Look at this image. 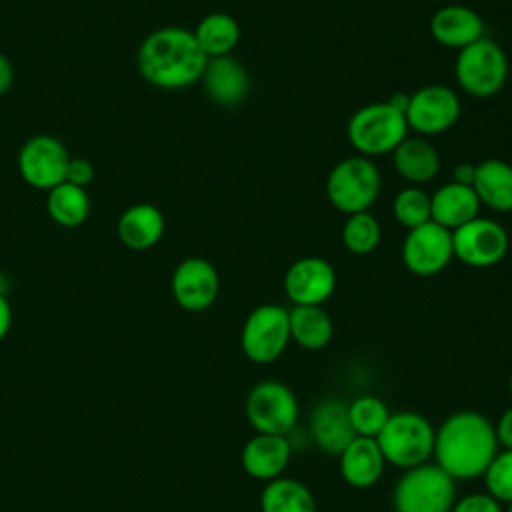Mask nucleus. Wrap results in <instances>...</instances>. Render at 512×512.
<instances>
[{"label": "nucleus", "mask_w": 512, "mask_h": 512, "mask_svg": "<svg viewBox=\"0 0 512 512\" xmlns=\"http://www.w3.org/2000/svg\"><path fill=\"white\" fill-rule=\"evenodd\" d=\"M432 454L436 464L454 480L484 476L498 454L494 424L474 410L454 412L434 430Z\"/></svg>", "instance_id": "1"}, {"label": "nucleus", "mask_w": 512, "mask_h": 512, "mask_svg": "<svg viewBox=\"0 0 512 512\" xmlns=\"http://www.w3.org/2000/svg\"><path fill=\"white\" fill-rule=\"evenodd\" d=\"M208 56L198 46L192 30L164 26L150 32L138 46L136 68L140 76L162 90H182L198 82Z\"/></svg>", "instance_id": "2"}, {"label": "nucleus", "mask_w": 512, "mask_h": 512, "mask_svg": "<svg viewBox=\"0 0 512 512\" xmlns=\"http://www.w3.org/2000/svg\"><path fill=\"white\" fill-rule=\"evenodd\" d=\"M456 480L438 464L408 468L392 492L394 512H452Z\"/></svg>", "instance_id": "3"}, {"label": "nucleus", "mask_w": 512, "mask_h": 512, "mask_svg": "<svg viewBox=\"0 0 512 512\" xmlns=\"http://www.w3.org/2000/svg\"><path fill=\"white\" fill-rule=\"evenodd\" d=\"M408 124L402 110L390 102H372L358 108L348 120V140L360 156H384L406 138Z\"/></svg>", "instance_id": "4"}, {"label": "nucleus", "mask_w": 512, "mask_h": 512, "mask_svg": "<svg viewBox=\"0 0 512 512\" xmlns=\"http://www.w3.org/2000/svg\"><path fill=\"white\" fill-rule=\"evenodd\" d=\"M386 462L398 468L424 464L434 452V428L418 412H394L376 436Z\"/></svg>", "instance_id": "5"}, {"label": "nucleus", "mask_w": 512, "mask_h": 512, "mask_svg": "<svg viewBox=\"0 0 512 512\" xmlns=\"http://www.w3.org/2000/svg\"><path fill=\"white\" fill-rule=\"evenodd\" d=\"M380 192V172L366 156L340 160L326 178L330 204L344 214L368 212Z\"/></svg>", "instance_id": "6"}, {"label": "nucleus", "mask_w": 512, "mask_h": 512, "mask_svg": "<svg viewBox=\"0 0 512 512\" xmlns=\"http://www.w3.org/2000/svg\"><path fill=\"white\" fill-rule=\"evenodd\" d=\"M454 72L466 94L488 98L504 88L508 78V58L494 40L484 36L458 50Z\"/></svg>", "instance_id": "7"}, {"label": "nucleus", "mask_w": 512, "mask_h": 512, "mask_svg": "<svg viewBox=\"0 0 512 512\" xmlns=\"http://www.w3.org/2000/svg\"><path fill=\"white\" fill-rule=\"evenodd\" d=\"M290 342L288 310L278 304H260L244 320L240 346L248 360L270 364L282 356Z\"/></svg>", "instance_id": "8"}, {"label": "nucleus", "mask_w": 512, "mask_h": 512, "mask_svg": "<svg viewBox=\"0 0 512 512\" xmlns=\"http://www.w3.org/2000/svg\"><path fill=\"white\" fill-rule=\"evenodd\" d=\"M246 418L256 434L288 436L298 418V400L278 380L256 382L246 396Z\"/></svg>", "instance_id": "9"}, {"label": "nucleus", "mask_w": 512, "mask_h": 512, "mask_svg": "<svg viewBox=\"0 0 512 512\" xmlns=\"http://www.w3.org/2000/svg\"><path fill=\"white\" fill-rule=\"evenodd\" d=\"M68 160L70 154L62 140L50 134H36L18 152V172L28 186L48 192L64 182Z\"/></svg>", "instance_id": "10"}, {"label": "nucleus", "mask_w": 512, "mask_h": 512, "mask_svg": "<svg viewBox=\"0 0 512 512\" xmlns=\"http://www.w3.org/2000/svg\"><path fill=\"white\" fill-rule=\"evenodd\" d=\"M452 252L466 266L488 268L506 256L508 234L496 220L476 216L452 230Z\"/></svg>", "instance_id": "11"}, {"label": "nucleus", "mask_w": 512, "mask_h": 512, "mask_svg": "<svg viewBox=\"0 0 512 512\" xmlns=\"http://www.w3.org/2000/svg\"><path fill=\"white\" fill-rule=\"evenodd\" d=\"M406 124L418 134H440L452 128L460 116L456 92L444 84H428L408 96Z\"/></svg>", "instance_id": "12"}, {"label": "nucleus", "mask_w": 512, "mask_h": 512, "mask_svg": "<svg viewBox=\"0 0 512 512\" xmlns=\"http://www.w3.org/2000/svg\"><path fill=\"white\" fill-rule=\"evenodd\" d=\"M452 256V232L432 220L408 230L402 242V262L416 276L442 272Z\"/></svg>", "instance_id": "13"}, {"label": "nucleus", "mask_w": 512, "mask_h": 512, "mask_svg": "<svg viewBox=\"0 0 512 512\" xmlns=\"http://www.w3.org/2000/svg\"><path fill=\"white\" fill-rule=\"evenodd\" d=\"M170 288L180 308L188 312H202L216 302L220 278L214 264L206 258L190 256L174 268Z\"/></svg>", "instance_id": "14"}, {"label": "nucleus", "mask_w": 512, "mask_h": 512, "mask_svg": "<svg viewBox=\"0 0 512 512\" xmlns=\"http://www.w3.org/2000/svg\"><path fill=\"white\" fill-rule=\"evenodd\" d=\"M284 290L294 306H322L336 290V272L328 260L304 256L288 266Z\"/></svg>", "instance_id": "15"}, {"label": "nucleus", "mask_w": 512, "mask_h": 512, "mask_svg": "<svg viewBox=\"0 0 512 512\" xmlns=\"http://www.w3.org/2000/svg\"><path fill=\"white\" fill-rule=\"evenodd\" d=\"M200 80L204 82L208 98L226 108L242 104L250 92L248 70L230 54L208 58Z\"/></svg>", "instance_id": "16"}, {"label": "nucleus", "mask_w": 512, "mask_h": 512, "mask_svg": "<svg viewBox=\"0 0 512 512\" xmlns=\"http://www.w3.org/2000/svg\"><path fill=\"white\" fill-rule=\"evenodd\" d=\"M292 456V446L286 436L256 434L252 436L240 454L244 472L256 480H274L282 476Z\"/></svg>", "instance_id": "17"}, {"label": "nucleus", "mask_w": 512, "mask_h": 512, "mask_svg": "<svg viewBox=\"0 0 512 512\" xmlns=\"http://www.w3.org/2000/svg\"><path fill=\"white\" fill-rule=\"evenodd\" d=\"M430 34L438 44L462 50L484 38V22L472 8L448 4L434 12L430 20Z\"/></svg>", "instance_id": "18"}, {"label": "nucleus", "mask_w": 512, "mask_h": 512, "mask_svg": "<svg viewBox=\"0 0 512 512\" xmlns=\"http://www.w3.org/2000/svg\"><path fill=\"white\" fill-rule=\"evenodd\" d=\"M310 430L316 446L334 456H340L350 440L356 438L348 418V404L338 398H326L316 404L310 418Z\"/></svg>", "instance_id": "19"}, {"label": "nucleus", "mask_w": 512, "mask_h": 512, "mask_svg": "<svg viewBox=\"0 0 512 512\" xmlns=\"http://www.w3.org/2000/svg\"><path fill=\"white\" fill-rule=\"evenodd\" d=\"M384 466L386 460L376 438L356 436L340 452V474L352 488L364 490L374 486L380 480Z\"/></svg>", "instance_id": "20"}, {"label": "nucleus", "mask_w": 512, "mask_h": 512, "mask_svg": "<svg viewBox=\"0 0 512 512\" xmlns=\"http://www.w3.org/2000/svg\"><path fill=\"white\" fill-rule=\"evenodd\" d=\"M164 214L150 202L128 206L118 218V238L134 252H144L156 246L164 234Z\"/></svg>", "instance_id": "21"}, {"label": "nucleus", "mask_w": 512, "mask_h": 512, "mask_svg": "<svg viewBox=\"0 0 512 512\" xmlns=\"http://www.w3.org/2000/svg\"><path fill=\"white\" fill-rule=\"evenodd\" d=\"M480 210V200L472 186L448 182L430 196L432 222L448 228L450 232L474 220Z\"/></svg>", "instance_id": "22"}, {"label": "nucleus", "mask_w": 512, "mask_h": 512, "mask_svg": "<svg viewBox=\"0 0 512 512\" xmlns=\"http://www.w3.org/2000/svg\"><path fill=\"white\" fill-rule=\"evenodd\" d=\"M472 188L480 204L496 212H510L512 210V164L498 158H490L476 164Z\"/></svg>", "instance_id": "23"}, {"label": "nucleus", "mask_w": 512, "mask_h": 512, "mask_svg": "<svg viewBox=\"0 0 512 512\" xmlns=\"http://www.w3.org/2000/svg\"><path fill=\"white\" fill-rule=\"evenodd\" d=\"M392 154H394L396 172L412 184L430 182L438 174L440 156H438L436 148L424 138L406 136L394 148Z\"/></svg>", "instance_id": "24"}, {"label": "nucleus", "mask_w": 512, "mask_h": 512, "mask_svg": "<svg viewBox=\"0 0 512 512\" xmlns=\"http://www.w3.org/2000/svg\"><path fill=\"white\" fill-rule=\"evenodd\" d=\"M290 340L306 350H322L330 344L334 324L322 306H294L288 310Z\"/></svg>", "instance_id": "25"}, {"label": "nucleus", "mask_w": 512, "mask_h": 512, "mask_svg": "<svg viewBox=\"0 0 512 512\" xmlns=\"http://www.w3.org/2000/svg\"><path fill=\"white\" fill-rule=\"evenodd\" d=\"M262 512H316V502L306 484L296 478L278 476L266 482L260 494Z\"/></svg>", "instance_id": "26"}, {"label": "nucleus", "mask_w": 512, "mask_h": 512, "mask_svg": "<svg viewBox=\"0 0 512 512\" xmlns=\"http://www.w3.org/2000/svg\"><path fill=\"white\" fill-rule=\"evenodd\" d=\"M192 34L198 46L202 48V52L208 58H216V56H228L236 48L240 40V26L236 18H232L230 14L212 12V14H206L196 24Z\"/></svg>", "instance_id": "27"}, {"label": "nucleus", "mask_w": 512, "mask_h": 512, "mask_svg": "<svg viewBox=\"0 0 512 512\" xmlns=\"http://www.w3.org/2000/svg\"><path fill=\"white\" fill-rule=\"evenodd\" d=\"M46 210L48 216L64 228L80 226L90 214V198L86 194V188L68 182L54 186L52 190H48Z\"/></svg>", "instance_id": "28"}, {"label": "nucleus", "mask_w": 512, "mask_h": 512, "mask_svg": "<svg viewBox=\"0 0 512 512\" xmlns=\"http://www.w3.org/2000/svg\"><path fill=\"white\" fill-rule=\"evenodd\" d=\"M348 418L356 436L376 438L390 418V410L378 396L364 394L348 404Z\"/></svg>", "instance_id": "29"}, {"label": "nucleus", "mask_w": 512, "mask_h": 512, "mask_svg": "<svg viewBox=\"0 0 512 512\" xmlns=\"http://www.w3.org/2000/svg\"><path fill=\"white\" fill-rule=\"evenodd\" d=\"M380 224L370 212L350 214L342 226V242L348 252L356 256H366L374 252L380 244Z\"/></svg>", "instance_id": "30"}, {"label": "nucleus", "mask_w": 512, "mask_h": 512, "mask_svg": "<svg viewBox=\"0 0 512 512\" xmlns=\"http://www.w3.org/2000/svg\"><path fill=\"white\" fill-rule=\"evenodd\" d=\"M392 210H394L396 220L408 230L432 220L430 218V196L418 186H406L404 190H400L394 198Z\"/></svg>", "instance_id": "31"}, {"label": "nucleus", "mask_w": 512, "mask_h": 512, "mask_svg": "<svg viewBox=\"0 0 512 512\" xmlns=\"http://www.w3.org/2000/svg\"><path fill=\"white\" fill-rule=\"evenodd\" d=\"M484 484L498 502H512V450L498 452L484 472Z\"/></svg>", "instance_id": "32"}, {"label": "nucleus", "mask_w": 512, "mask_h": 512, "mask_svg": "<svg viewBox=\"0 0 512 512\" xmlns=\"http://www.w3.org/2000/svg\"><path fill=\"white\" fill-rule=\"evenodd\" d=\"M452 512H502V506L488 492H474L454 502Z\"/></svg>", "instance_id": "33"}, {"label": "nucleus", "mask_w": 512, "mask_h": 512, "mask_svg": "<svg viewBox=\"0 0 512 512\" xmlns=\"http://www.w3.org/2000/svg\"><path fill=\"white\" fill-rule=\"evenodd\" d=\"M94 180V166L86 158H70L66 166V178L64 182L86 188Z\"/></svg>", "instance_id": "34"}, {"label": "nucleus", "mask_w": 512, "mask_h": 512, "mask_svg": "<svg viewBox=\"0 0 512 512\" xmlns=\"http://www.w3.org/2000/svg\"><path fill=\"white\" fill-rule=\"evenodd\" d=\"M494 430H496L498 444H502L506 450H512V406L500 416Z\"/></svg>", "instance_id": "35"}, {"label": "nucleus", "mask_w": 512, "mask_h": 512, "mask_svg": "<svg viewBox=\"0 0 512 512\" xmlns=\"http://www.w3.org/2000/svg\"><path fill=\"white\" fill-rule=\"evenodd\" d=\"M14 82V66L4 52H0V96H4Z\"/></svg>", "instance_id": "36"}, {"label": "nucleus", "mask_w": 512, "mask_h": 512, "mask_svg": "<svg viewBox=\"0 0 512 512\" xmlns=\"http://www.w3.org/2000/svg\"><path fill=\"white\" fill-rule=\"evenodd\" d=\"M12 326V308H10V302L4 294H0V340L8 334Z\"/></svg>", "instance_id": "37"}, {"label": "nucleus", "mask_w": 512, "mask_h": 512, "mask_svg": "<svg viewBox=\"0 0 512 512\" xmlns=\"http://www.w3.org/2000/svg\"><path fill=\"white\" fill-rule=\"evenodd\" d=\"M474 170H476V164H458L454 168V180L452 182H458V184H466V186H472V180H474Z\"/></svg>", "instance_id": "38"}, {"label": "nucleus", "mask_w": 512, "mask_h": 512, "mask_svg": "<svg viewBox=\"0 0 512 512\" xmlns=\"http://www.w3.org/2000/svg\"><path fill=\"white\" fill-rule=\"evenodd\" d=\"M6 290H8V278L0 272V294L6 296Z\"/></svg>", "instance_id": "39"}, {"label": "nucleus", "mask_w": 512, "mask_h": 512, "mask_svg": "<svg viewBox=\"0 0 512 512\" xmlns=\"http://www.w3.org/2000/svg\"><path fill=\"white\" fill-rule=\"evenodd\" d=\"M508 390H510V396H512V376H510V382H508Z\"/></svg>", "instance_id": "40"}, {"label": "nucleus", "mask_w": 512, "mask_h": 512, "mask_svg": "<svg viewBox=\"0 0 512 512\" xmlns=\"http://www.w3.org/2000/svg\"><path fill=\"white\" fill-rule=\"evenodd\" d=\"M506 512H512V502H508V510Z\"/></svg>", "instance_id": "41"}]
</instances>
